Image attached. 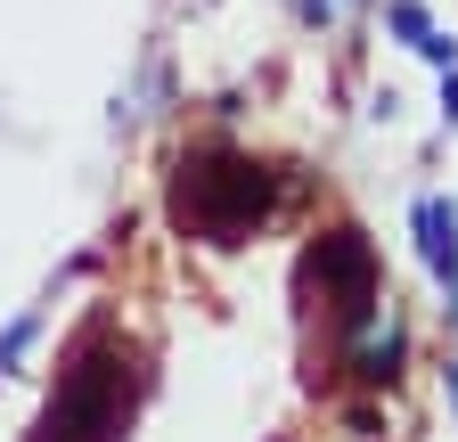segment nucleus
I'll use <instances>...</instances> for the list:
<instances>
[{"instance_id":"obj_1","label":"nucleus","mask_w":458,"mask_h":442,"mask_svg":"<svg viewBox=\"0 0 458 442\" xmlns=\"http://www.w3.org/2000/svg\"><path fill=\"white\" fill-rule=\"evenodd\" d=\"M270 164L238 156V148H197L181 156V181H172V213L181 230H197L205 246H246L254 221L270 213Z\"/></svg>"},{"instance_id":"obj_2","label":"nucleus","mask_w":458,"mask_h":442,"mask_svg":"<svg viewBox=\"0 0 458 442\" xmlns=\"http://www.w3.org/2000/svg\"><path fill=\"white\" fill-rule=\"evenodd\" d=\"M123 410H131V353H114L106 336L74 353L57 402L41 410L33 442H123Z\"/></svg>"},{"instance_id":"obj_3","label":"nucleus","mask_w":458,"mask_h":442,"mask_svg":"<svg viewBox=\"0 0 458 442\" xmlns=\"http://www.w3.org/2000/svg\"><path fill=\"white\" fill-rule=\"evenodd\" d=\"M311 279L327 287L335 327H360V319H369V303H377V262H369L360 230H327V238L311 246Z\"/></svg>"},{"instance_id":"obj_4","label":"nucleus","mask_w":458,"mask_h":442,"mask_svg":"<svg viewBox=\"0 0 458 442\" xmlns=\"http://www.w3.org/2000/svg\"><path fill=\"white\" fill-rule=\"evenodd\" d=\"M393 369H401V336H385V344L360 353V377H369V385H393Z\"/></svg>"}]
</instances>
